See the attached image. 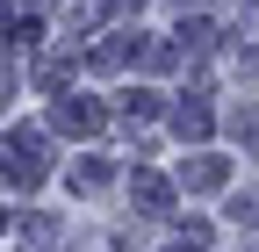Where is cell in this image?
Returning a JSON list of instances; mask_svg holds the SVG:
<instances>
[{
  "mask_svg": "<svg viewBox=\"0 0 259 252\" xmlns=\"http://www.w3.org/2000/svg\"><path fill=\"white\" fill-rule=\"evenodd\" d=\"M58 130H94V122H101V115H94V101H58Z\"/></svg>",
  "mask_w": 259,
  "mask_h": 252,
  "instance_id": "1",
  "label": "cell"
},
{
  "mask_svg": "<svg viewBox=\"0 0 259 252\" xmlns=\"http://www.w3.org/2000/svg\"><path fill=\"white\" fill-rule=\"evenodd\" d=\"M187 180H194V187H216V180H223V159H194Z\"/></svg>",
  "mask_w": 259,
  "mask_h": 252,
  "instance_id": "2",
  "label": "cell"
},
{
  "mask_svg": "<svg viewBox=\"0 0 259 252\" xmlns=\"http://www.w3.org/2000/svg\"><path fill=\"white\" fill-rule=\"evenodd\" d=\"M173 252H194V238H187V245H173Z\"/></svg>",
  "mask_w": 259,
  "mask_h": 252,
  "instance_id": "3",
  "label": "cell"
}]
</instances>
